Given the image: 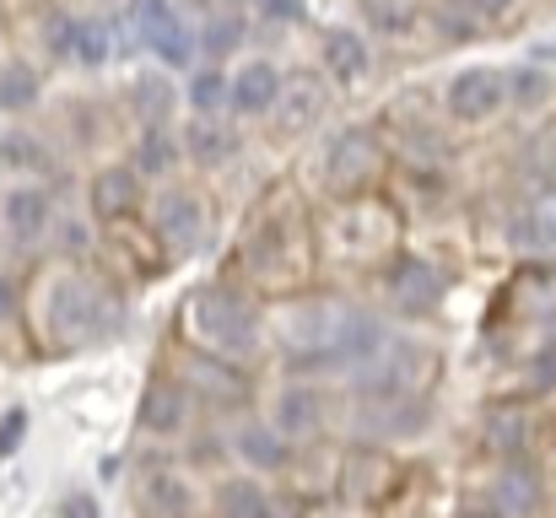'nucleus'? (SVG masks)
Returning <instances> with one entry per match:
<instances>
[{"mask_svg":"<svg viewBox=\"0 0 556 518\" xmlns=\"http://www.w3.org/2000/svg\"><path fill=\"white\" fill-rule=\"evenodd\" d=\"M546 92H552V81H546L541 71H514V98H519V103H541Z\"/></svg>","mask_w":556,"mask_h":518,"instance_id":"473e14b6","label":"nucleus"},{"mask_svg":"<svg viewBox=\"0 0 556 518\" xmlns=\"http://www.w3.org/2000/svg\"><path fill=\"white\" fill-rule=\"evenodd\" d=\"M383 298H389L394 314L427 319V314H438V303H443V276H438V265H427V260H416V254H400V260L383 270Z\"/></svg>","mask_w":556,"mask_h":518,"instance_id":"20e7f679","label":"nucleus"},{"mask_svg":"<svg viewBox=\"0 0 556 518\" xmlns=\"http://www.w3.org/2000/svg\"><path fill=\"white\" fill-rule=\"evenodd\" d=\"M421 421H427V410H421L410 394H383V400H368V405H363V427H368V432H383V438H410Z\"/></svg>","mask_w":556,"mask_h":518,"instance_id":"ddd939ff","label":"nucleus"},{"mask_svg":"<svg viewBox=\"0 0 556 518\" xmlns=\"http://www.w3.org/2000/svg\"><path fill=\"white\" fill-rule=\"evenodd\" d=\"M243 43V16L227 5V11H216L211 22H205V33H200V49H211V54H232Z\"/></svg>","mask_w":556,"mask_h":518,"instance_id":"cd10ccee","label":"nucleus"},{"mask_svg":"<svg viewBox=\"0 0 556 518\" xmlns=\"http://www.w3.org/2000/svg\"><path fill=\"white\" fill-rule=\"evenodd\" d=\"M185 383L205 389L216 405H222V400H227V405H232V400H243V372H232V367H216L211 356H194V362H189Z\"/></svg>","mask_w":556,"mask_h":518,"instance_id":"5701e85b","label":"nucleus"},{"mask_svg":"<svg viewBox=\"0 0 556 518\" xmlns=\"http://www.w3.org/2000/svg\"><path fill=\"white\" fill-rule=\"evenodd\" d=\"M222 518H276V503L254 481H227L222 487Z\"/></svg>","mask_w":556,"mask_h":518,"instance_id":"393cba45","label":"nucleus"},{"mask_svg":"<svg viewBox=\"0 0 556 518\" xmlns=\"http://www.w3.org/2000/svg\"><path fill=\"white\" fill-rule=\"evenodd\" d=\"M60 518H103V514H98V503H92L87 492H76V497H65V508H60Z\"/></svg>","mask_w":556,"mask_h":518,"instance_id":"c9c22d12","label":"nucleus"},{"mask_svg":"<svg viewBox=\"0 0 556 518\" xmlns=\"http://www.w3.org/2000/svg\"><path fill=\"white\" fill-rule=\"evenodd\" d=\"M238 454L254 470H281L287 465V432H276V427H243L238 432Z\"/></svg>","mask_w":556,"mask_h":518,"instance_id":"4be33fe9","label":"nucleus"},{"mask_svg":"<svg viewBox=\"0 0 556 518\" xmlns=\"http://www.w3.org/2000/svg\"><path fill=\"white\" fill-rule=\"evenodd\" d=\"M465 518H503V514H497V508H492V514H465Z\"/></svg>","mask_w":556,"mask_h":518,"instance_id":"ea45409f","label":"nucleus"},{"mask_svg":"<svg viewBox=\"0 0 556 518\" xmlns=\"http://www.w3.org/2000/svg\"><path fill=\"white\" fill-rule=\"evenodd\" d=\"M38 103V71L27 60L0 65V109H33Z\"/></svg>","mask_w":556,"mask_h":518,"instance_id":"b1692460","label":"nucleus"},{"mask_svg":"<svg viewBox=\"0 0 556 518\" xmlns=\"http://www.w3.org/2000/svg\"><path fill=\"white\" fill-rule=\"evenodd\" d=\"M535 60H546V65H556V38H552V43H541V49H535Z\"/></svg>","mask_w":556,"mask_h":518,"instance_id":"4c0bfd02","label":"nucleus"},{"mask_svg":"<svg viewBox=\"0 0 556 518\" xmlns=\"http://www.w3.org/2000/svg\"><path fill=\"white\" fill-rule=\"evenodd\" d=\"M5 314H11V287L0 281V319H5Z\"/></svg>","mask_w":556,"mask_h":518,"instance_id":"58836bf2","label":"nucleus"},{"mask_svg":"<svg viewBox=\"0 0 556 518\" xmlns=\"http://www.w3.org/2000/svg\"><path fill=\"white\" fill-rule=\"evenodd\" d=\"M276 109H281V125H287V130H303V125H314V119L325 114V87H319L314 76H298V81L281 87Z\"/></svg>","mask_w":556,"mask_h":518,"instance_id":"a211bd4d","label":"nucleus"},{"mask_svg":"<svg viewBox=\"0 0 556 518\" xmlns=\"http://www.w3.org/2000/svg\"><path fill=\"white\" fill-rule=\"evenodd\" d=\"M503 98H508V76L492 71V65H470V71H459V76L448 81V114H454L459 125L492 119V114L503 109Z\"/></svg>","mask_w":556,"mask_h":518,"instance_id":"39448f33","label":"nucleus"},{"mask_svg":"<svg viewBox=\"0 0 556 518\" xmlns=\"http://www.w3.org/2000/svg\"><path fill=\"white\" fill-rule=\"evenodd\" d=\"M492 508L503 518H530L541 508V481H535V470H525V465H508L497 481H492Z\"/></svg>","mask_w":556,"mask_h":518,"instance_id":"2eb2a0df","label":"nucleus"},{"mask_svg":"<svg viewBox=\"0 0 556 518\" xmlns=\"http://www.w3.org/2000/svg\"><path fill=\"white\" fill-rule=\"evenodd\" d=\"M22 432H27V410H5L0 416V459L22 448Z\"/></svg>","mask_w":556,"mask_h":518,"instance_id":"72a5a7b5","label":"nucleus"},{"mask_svg":"<svg viewBox=\"0 0 556 518\" xmlns=\"http://www.w3.org/2000/svg\"><path fill=\"white\" fill-rule=\"evenodd\" d=\"M325 173H330V184H336V189H363V184H372V178L383 173V147H378L368 130L357 125V130H346V136L330 147Z\"/></svg>","mask_w":556,"mask_h":518,"instance_id":"423d86ee","label":"nucleus"},{"mask_svg":"<svg viewBox=\"0 0 556 518\" xmlns=\"http://www.w3.org/2000/svg\"><path fill=\"white\" fill-rule=\"evenodd\" d=\"M363 11H368V22L378 33H400V27H410V0H363Z\"/></svg>","mask_w":556,"mask_h":518,"instance_id":"c756f323","label":"nucleus"},{"mask_svg":"<svg viewBox=\"0 0 556 518\" xmlns=\"http://www.w3.org/2000/svg\"><path fill=\"white\" fill-rule=\"evenodd\" d=\"M130 168L141 173V178H163V173L179 168V136L174 130H163V125H147L141 136H136V163Z\"/></svg>","mask_w":556,"mask_h":518,"instance_id":"f3484780","label":"nucleus"},{"mask_svg":"<svg viewBox=\"0 0 556 518\" xmlns=\"http://www.w3.org/2000/svg\"><path fill=\"white\" fill-rule=\"evenodd\" d=\"M114 330H119V303L103 287H92L87 276L43 281V336L49 341L76 351V345H92L103 336H114Z\"/></svg>","mask_w":556,"mask_h":518,"instance_id":"f257e3e1","label":"nucleus"},{"mask_svg":"<svg viewBox=\"0 0 556 518\" xmlns=\"http://www.w3.org/2000/svg\"><path fill=\"white\" fill-rule=\"evenodd\" d=\"M114 54V27L109 22H81L76 27V60L81 65H103Z\"/></svg>","mask_w":556,"mask_h":518,"instance_id":"c85d7f7f","label":"nucleus"},{"mask_svg":"<svg viewBox=\"0 0 556 518\" xmlns=\"http://www.w3.org/2000/svg\"><path fill=\"white\" fill-rule=\"evenodd\" d=\"M76 27H81L76 16H60V11H54V16H49V27H43L49 49H54V54H76Z\"/></svg>","mask_w":556,"mask_h":518,"instance_id":"7c9ffc66","label":"nucleus"},{"mask_svg":"<svg viewBox=\"0 0 556 518\" xmlns=\"http://www.w3.org/2000/svg\"><path fill=\"white\" fill-rule=\"evenodd\" d=\"M189 416V383H174V378H152L147 383V394H141V427L147 432H157V438H168V432H179Z\"/></svg>","mask_w":556,"mask_h":518,"instance_id":"9d476101","label":"nucleus"},{"mask_svg":"<svg viewBox=\"0 0 556 518\" xmlns=\"http://www.w3.org/2000/svg\"><path fill=\"white\" fill-rule=\"evenodd\" d=\"M281 71L270 65V60H249L238 76H232V103L227 109H238V114H270L276 109V98H281Z\"/></svg>","mask_w":556,"mask_h":518,"instance_id":"9b49d317","label":"nucleus"},{"mask_svg":"<svg viewBox=\"0 0 556 518\" xmlns=\"http://www.w3.org/2000/svg\"><path fill=\"white\" fill-rule=\"evenodd\" d=\"M130 27H136V38H141L163 65H189L194 49H200V33L189 27L168 0H136V5H130Z\"/></svg>","mask_w":556,"mask_h":518,"instance_id":"7ed1b4c3","label":"nucleus"},{"mask_svg":"<svg viewBox=\"0 0 556 518\" xmlns=\"http://www.w3.org/2000/svg\"><path fill=\"white\" fill-rule=\"evenodd\" d=\"M470 16H476V11H470ZM470 16H465V11H454V5H438V11H432V22H438V27H443L454 43L476 33V22H470Z\"/></svg>","mask_w":556,"mask_h":518,"instance_id":"2f4dec72","label":"nucleus"},{"mask_svg":"<svg viewBox=\"0 0 556 518\" xmlns=\"http://www.w3.org/2000/svg\"><path fill=\"white\" fill-rule=\"evenodd\" d=\"M174 87L163 81V76H147V81H136V92H130V103H136V114L147 119V125H163L168 119V109H174Z\"/></svg>","mask_w":556,"mask_h":518,"instance_id":"bb28decb","label":"nucleus"},{"mask_svg":"<svg viewBox=\"0 0 556 518\" xmlns=\"http://www.w3.org/2000/svg\"><path fill=\"white\" fill-rule=\"evenodd\" d=\"M232 103V76H222V71H194V81H189V109L194 114H222Z\"/></svg>","mask_w":556,"mask_h":518,"instance_id":"a878e982","label":"nucleus"},{"mask_svg":"<svg viewBox=\"0 0 556 518\" xmlns=\"http://www.w3.org/2000/svg\"><path fill=\"white\" fill-rule=\"evenodd\" d=\"M194 330L211 351H227V356H249L260 345V319L232 292H200L194 298Z\"/></svg>","mask_w":556,"mask_h":518,"instance_id":"f03ea898","label":"nucleus"},{"mask_svg":"<svg viewBox=\"0 0 556 518\" xmlns=\"http://www.w3.org/2000/svg\"><path fill=\"white\" fill-rule=\"evenodd\" d=\"M486 448L503 454V459L525 454V448H530V416H525L519 405H497V410L486 416Z\"/></svg>","mask_w":556,"mask_h":518,"instance_id":"6ab92c4d","label":"nucleus"},{"mask_svg":"<svg viewBox=\"0 0 556 518\" xmlns=\"http://www.w3.org/2000/svg\"><path fill=\"white\" fill-rule=\"evenodd\" d=\"M372 65V49L363 33H346V27H336L330 38H325V71L341 81V87H352V81H363Z\"/></svg>","mask_w":556,"mask_h":518,"instance_id":"4468645a","label":"nucleus"},{"mask_svg":"<svg viewBox=\"0 0 556 518\" xmlns=\"http://www.w3.org/2000/svg\"><path fill=\"white\" fill-rule=\"evenodd\" d=\"M87 205H92L98 222H125V216H136V205H141V173L136 168L92 173V184H87Z\"/></svg>","mask_w":556,"mask_h":518,"instance_id":"6e6552de","label":"nucleus"},{"mask_svg":"<svg viewBox=\"0 0 556 518\" xmlns=\"http://www.w3.org/2000/svg\"><path fill=\"white\" fill-rule=\"evenodd\" d=\"M276 432H287V438L319 432V394L314 389H287L281 405H276Z\"/></svg>","mask_w":556,"mask_h":518,"instance_id":"412c9836","label":"nucleus"},{"mask_svg":"<svg viewBox=\"0 0 556 518\" xmlns=\"http://www.w3.org/2000/svg\"><path fill=\"white\" fill-rule=\"evenodd\" d=\"M185 152L200 168H222V163L238 152V141H232V130H222L211 114H194L185 125Z\"/></svg>","mask_w":556,"mask_h":518,"instance_id":"dca6fc26","label":"nucleus"},{"mask_svg":"<svg viewBox=\"0 0 556 518\" xmlns=\"http://www.w3.org/2000/svg\"><path fill=\"white\" fill-rule=\"evenodd\" d=\"M152 222H157V238H163L168 249L189 254V249L200 243V232H205V205H200V194H189V189H163Z\"/></svg>","mask_w":556,"mask_h":518,"instance_id":"0eeeda50","label":"nucleus"},{"mask_svg":"<svg viewBox=\"0 0 556 518\" xmlns=\"http://www.w3.org/2000/svg\"><path fill=\"white\" fill-rule=\"evenodd\" d=\"M476 16H503V11H514V0H465Z\"/></svg>","mask_w":556,"mask_h":518,"instance_id":"e433bc0d","label":"nucleus"},{"mask_svg":"<svg viewBox=\"0 0 556 518\" xmlns=\"http://www.w3.org/2000/svg\"><path fill=\"white\" fill-rule=\"evenodd\" d=\"M260 11H265V22H303L308 16L303 0H260Z\"/></svg>","mask_w":556,"mask_h":518,"instance_id":"f704fd0d","label":"nucleus"},{"mask_svg":"<svg viewBox=\"0 0 556 518\" xmlns=\"http://www.w3.org/2000/svg\"><path fill=\"white\" fill-rule=\"evenodd\" d=\"M0 222H5L22 243L43 238L49 222H54V200H49V189H38V184H11L5 200H0Z\"/></svg>","mask_w":556,"mask_h":518,"instance_id":"1a4fd4ad","label":"nucleus"},{"mask_svg":"<svg viewBox=\"0 0 556 518\" xmlns=\"http://www.w3.org/2000/svg\"><path fill=\"white\" fill-rule=\"evenodd\" d=\"M508 238H514V249L530 254V260H556V194L535 200L530 211H519V222H514Z\"/></svg>","mask_w":556,"mask_h":518,"instance_id":"f8f14e48","label":"nucleus"},{"mask_svg":"<svg viewBox=\"0 0 556 518\" xmlns=\"http://www.w3.org/2000/svg\"><path fill=\"white\" fill-rule=\"evenodd\" d=\"M232 5H238V0H232Z\"/></svg>","mask_w":556,"mask_h":518,"instance_id":"a19ab883","label":"nucleus"},{"mask_svg":"<svg viewBox=\"0 0 556 518\" xmlns=\"http://www.w3.org/2000/svg\"><path fill=\"white\" fill-rule=\"evenodd\" d=\"M141 492H147V503H152V514L157 518H189V487L185 476H174V470H152L147 481H141Z\"/></svg>","mask_w":556,"mask_h":518,"instance_id":"aec40b11","label":"nucleus"}]
</instances>
